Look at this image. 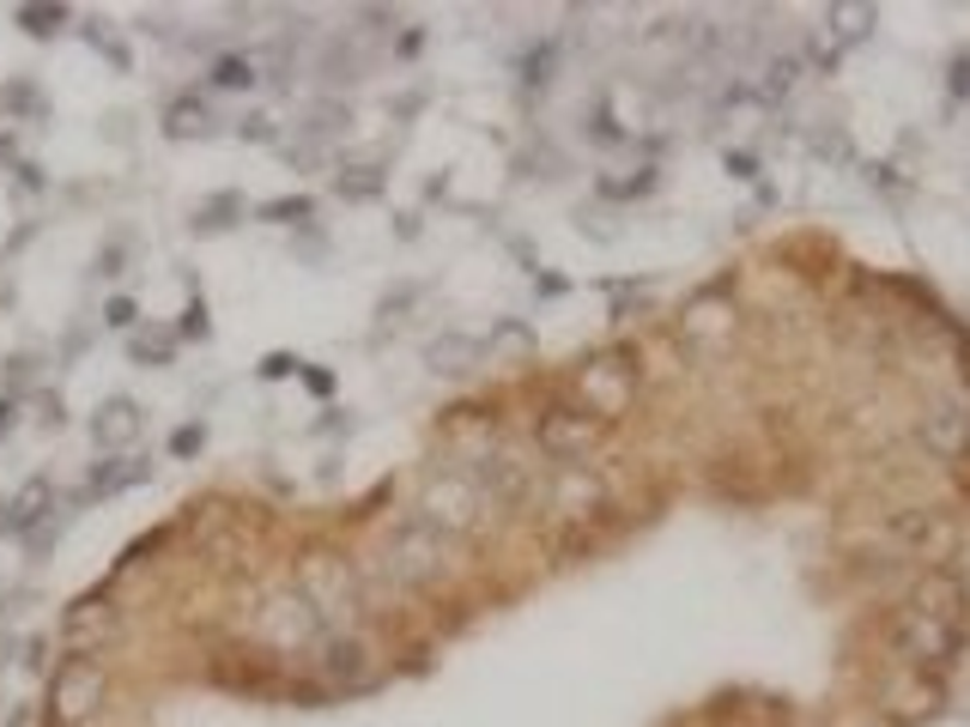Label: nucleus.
<instances>
[{
  "instance_id": "b1692460",
  "label": "nucleus",
  "mask_w": 970,
  "mask_h": 727,
  "mask_svg": "<svg viewBox=\"0 0 970 727\" xmlns=\"http://www.w3.org/2000/svg\"><path fill=\"white\" fill-rule=\"evenodd\" d=\"M262 370H267V377H286V370H298V358H286V351H274V358H267Z\"/></svg>"
},
{
  "instance_id": "4be33fe9",
  "label": "nucleus",
  "mask_w": 970,
  "mask_h": 727,
  "mask_svg": "<svg viewBox=\"0 0 970 727\" xmlns=\"http://www.w3.org/2000/svg\"><path fill=\"white\" fill-rule=\"evenodd\" d=\"M104 315H109V327H128V322H134V303H128V298H116Z\"/></svg>"
},
{
  "instance_id": "393cba45",
  "label": "nucleus",
  "mask_w": 970,
  "mask_h": 727,
  "mask_svg": "<svg viewBox=\"0 0 970 727\" xmlns=\"http://www.w3.org/2000/svg\"><path fill=\"white\" fill-rule=\"evenodd\" d=\"M7 425H13V406H7V401H0V430H7Z\"/></svg>"
},
{
  "instance_id": "5701e85b",
  "label": "nucleus",
  "mask_w": 970,
  "mask_h": 727,
  "mask_svg": "<svg viewBox=\"0 0 970 727\" xmlns=\"http://www.w3.org/2000/svg\"><path fill=\"white\" fill-rule=\"evenodd\" d=\"M183 334H207V310H200V303H188V322H183Z\"/></svg>"
},
{
  "instance_id": "aec40b11",
  "label": "nucleus",
  "mask_w": 970,
  "mask_h": 727,
  "mask_svg": "<svg viewBox=\"0 0 970 727\" xmlns=\"http://www.w3.org/2000/svg\"><path fill=\"white\" fill-rule=\"evenodd\" d=\"M200 437H207L200 425H183V430L171 437V449H176V454H195V449H200Z\"/></svg>"
},
{
  "instance_id": "a211bd4d",
  "label": "nucleus",
  "mask_w": 970,
  "mask_h": 727,
  "mask_svg": "<svg viewBox=\"0 0 970 727\" xmlns=\"http://www.w3.org/2000/svg\"><path fill=\"white\" fill-rule=\"evenodd\" d=\"M267 219H274V224H291V219H310V200H274V207H267Z\"/></svg>"
},
{
  "instance_id": "20e7f679",
  "label": "nucleus",
  "mask_w": 970,
  "mask_h": 727,
  "mask_svg": "<svg viewBox=\"0 0 970 727\" xmlns=\"http://www.w3.org/2000/svg\"><path fill=\"white\" fill-rule=\"evenodd\" d=\"M104 697H109V673L92 661V655H67L61 667H55V679H49V722L55 727H79V722H92L97 709H104Z\"/></svg>"
},
{
  "instance_id": "6ab92c4d",
  "label": "nucleus",
  "mask_w": 970,
  "mask_h": 727,
  "mask_svg": "<svg viewBox=\"0 0 970 727\" xmlns=\"http://www.w3.org/2000/svg\"><path fill=\"white\" fill-rule=\"evenodd\" d=\"M25 25L43 37V31H55V25H61V7H49V13H43V7H25Z\"/></svg>"
},
{
  "instance_id": "ddd939ff",
  "label": "nucleus",
  "mask_w": 970,
  "mask_h": 727,
  "mask_svg": "<svg viewBox=\"0 0 970 727\" xmlns=\"http://www.w3.org/2000/svg\"><path fill=\"white\" fill-rule=\"evenodd\" d=\"M140 425H146V418H140V406H134V401H109L104 413L92 418V437L104 442V449H128V442L140 437Z\"/></svg>"
},
{
  "instance_id": "f8f14e48",
  "label": "nucleus",
  "mask_w": 970,
  "mask_h": 727,
  "mask_svg": "<svg viewBox=\"0 0 970 727\" xmlns=\"http://www.w3.org/2000/svg\"><path fill=\"white\" fill-rule=\"evenodd\" d=\"M552 509L558 516H594V509H607V492H601V480L594 473H582V468H564L558 473V485H552Z\"/></svg>"
},
{
  "instance_id": "f257e3e1",
  "label": "nucleus",
  "mask_w": 970,
  "mask_h": 727,
  "mask_svg": "<svg viewBox=\"0 0 970 727\" xmlns=\"http://www.w3.org/2000/svg\"><path fill=\"white\" fill-rule=\"evenodd\" d=\"M443 545L449 540L437 528H425L419 516L401 521V528L382 540V552H377V576H382V582H394V588H431V582H443V576H449Z\"/></svg>"
},
{
  "instance_id": "39448f33",
  "label": "nucleus",
  "mask_w": 970,
  "mask_h": 727,
  "mask_svg": "<svg viewBox=\"0 0 970 727\" xmlns=\"http://www.w3.org/2000/svg\"><path fill=\"white\" fill-rule=\"evenodd\" d=\"M315 679L346 697V691H370L377 685V649H370L358 631H340V636H322V661H315Z\"/></svg>"
},
{
  "instance_id": "1a4fd4ad",
  "label": "nucleus",
  "mask_w": 970,
  "mask_h": 727,
  "mask_svg": "<svg viewBox=\"0 0 970 727\" xmlns=\"http://www.w3.org/2000/svg\"><path fill=\"white\" fill-rule=\"evenodd\" d=\"M879 709L898 715L904 727L934 722V715H940V685H934V679H922V673H910V667H898V673L879 685Z\"/></svg>"
},
{
  "instance_id": "6e6552de",
  "label": "nucleus",
  "mask_w": 970,
  "mask_h": 727,
  "mask_svg": "<svg viewBox=\"0 0 970 727\" xmlns=\"http://www.w3.org/2000/svg\"><path fill=\"white\" fill-rule=\"evenodd\" d=\"M577 394H582V413H594L607 425V418H619L625 413V401H631V364H613V358H601V364H582V377H577Z\"/></svg>"
},
{
  "instance_id": "4468645a",
  "label": "nucleus",
  "mask_w": 970,
  "mask_h": 727,
  "mask_svg": "<svg viewBox=\"0 0 970 727\" xmlns=\"http://www.w3.org/2000/svg\"><path fill=\"white\" fill-rule=\"evenodd\" d=\"M425 358H431V370H443V377H467L473 364L485 358V346L480 339H461V334H443V339H431Z\"/></svg>"
},
{
  "instance_id": "412c9836",
  "label": "nucleus",
  "mask_w": 970,
  "mask_h": 727,
  "mask_svg": "<svg viewBox=\"0 0 970 727\" xmlns=\"http://www.w3.org/2000/svg\"><path fill=\"white\" fill-rule=\"evenodd\" d=\"M340 195H353V200L377 195V176H346V182H340Z\"/></svg>"
},
{
  "instance_id": "7ed1b4c3",
  "label": "nucleus",
  "mask_w": 970,
  "mask_h": 727,
  "mask_svg": "<svg viewBox=\"0 0 970 727\" xmlns=\"http://www.w3.org/2000/svg\"><path fill=\"white\" fill-rule=\"evenodd\" d=\"M485 509L492 504H485V492L467 480V473H437L419 497V521L437 528L443 540H467V533L485 521Z\"/></svg>"
},
{
  "instance_id": "0eeeda50",
  "label": "nucleus",
  "mask_w": 970,
  "mask_h": 727,
  "mask_svg": "<svg viewBox=\"0 0 970 727\" xmlns=\"http://www.w3.org/2000/svg\"><path fill=\"white\" fill-rule=\"evenodd\" d=\"M255 636H262L274 655L303 649V643H322V612H315L303 595H279L255 612Z\"/></svg>"
},
{
  "instance_id": "f03ea898",
  "label": "nucleus",
  "mask_w": 970,
  "mask_h": 727,
  "mask_svg": "<svg viewBox=\"0 0 970 727\" xmlns=\"http://www.w3.org/2000/svg\"><path fill=\"white\" fill-rule=\"evenodd\" d=\"M886 649L898 655V667H910V673H922V667H952L958 649H965V631L946 619H928V612L916 607H898L892 619H886Z\"/></svg>"
},
{
  "instance_id": "423d86ee",
  "label": "nucleus",
  "mask_w": 970,
  "mask_h": 727,
  "mask_svg": "<svg viewBox=\"0 0 970 727\" xmlns=\"http://www.w3.org/2000/svg\"><path fill=\"white\" fill-rule=\"evenodd\" d=\"M601 418L594 413H582V406H570V401H558V406H546L540 413V425H534V442H540V454H552V461H570L577 468L582 454L601 442Z\"/></svg>"
},
{
  "instance_id": "2eb2a0df",
  "label": "nucleus",
  "mask_w": 970,
  "mask_h": 727,
  "mask_svg": "<svg viewBox=\"0 0 970 727\" xmlns=\"http://www.w3.org/2000/svg\"><path fill=\"white\" fill-rule=\"evenodd\" d=\"M212 79H219V85H250L255 73H250V61H236V55H224V61L212 67Z\"/></svg>"
},
{
  "instance_id": "f3484780",
  "label": "nucleus",
  "mask_w": 970,
  "mask_h": 727,
  "mask_svg": "<svg viewBox=\"0 0 970 727\" xmlns=\"http://www.w3.org/2000/svg\"><path fill=\"white\" fill-rule=\"evenodd\" d=\"M200 122H207V109H200V104H176L171 109V134H188V128H200Z\"/></svg>"
},
{
  "instance_id": "dca6fc26",
  "label": "nucleus",
  "mask_w": 970,
  "mask_h": 727,
  "mask_svg": "<svg viewBox=\"0 0 970 727\" xmlns=\"http://www.w3.org/2000/svg\"><path fill=\"white\" fill-rule=\"evenodd\" d=\"M134 358H152V364H164V358H171V334H152V339L140 334V339H134Z\"/></svg>"
},
{
  "instance_id": "9b49d317",
  "label": "nucleus",
  "mask_w": 970,
  "mask_h": 727,
  "mask_svg": "<svg viewBox=\"0 0 970 727\" xmlns=\"http://www.w3.org/2000/svg\"><path fill=\"white\" fill-rule=\"evenodd\" d=\"M910 607L928 612V619L958 624V612H965V582H958L952 570H928V576L916 582V595H910Z\"/></svg>"
},
{
  "instance_id": "9d476101",
  "label": "nucleus",
  "mask_w": 970,
  "mask_h": 727,
  "mask_svg": "<svg viewBox=\"0 0 970 727\" xmlns=\"http://www.w3.org/2000/svg\"><path fill=\"white\" fill-rule=\"evenodd\" d=\"M916 442L934 454V461H958V454L970 449V406H928V413L916 418Z\"/></svg>"
}]
</instances>
